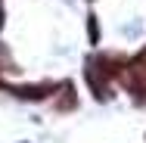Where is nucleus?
Returning a JSON list of instances; mask_svg holds the SVG:
<instances>
[{
	"mask_svg": "<svg viewBox=\"0 0 146 143\" xmlns=\"http://www.w3.org/2000/svg\"><path fill=\"white\" fill-rule=\"evenodd\" d=\"M87 34H90V44H96V41H100V22H96V16H90V22H87Z\"/></svg>",
	"mask_w": 146,
	"mask_h": 143,
	"instance_id": "39448f33",
	"label": "nucleus"
},
{
	"mask_svg": "<svg viewBox=\"0 0 146 143\" xmlns=\"http://www.w3.org/2000/svg\"><path fill=\"white\" fill-rule=\"evenodd\" d=\"M59 90H62V100H59L56 106L62 112H65V109H75V103H78V100H75V87L72 84H59Z\"/></svg>",
	"mask_w": 146,
	"mask_h": 143,
	"instance_id": "20e7f679",
	"label": "nucleus"
},
{
	"mask_svg": "<svg viewBox=\"0 0 146 143\" xmlns=\"http://www.w3.org/2000/svg\"><path fill=\"white\" fill-rule=\"evenodd\" d=\"M84 75H87V84H90V90L96 93V100H103V103H106V100L112 96V87H109L112 78H109V72L103 69V62H100V59H90Z\"/></svg>",
	"mask_w": 146,
	"mask_h": 143,
	"instance_id": "f03ea898",
	"label": "nucleus"
},
{
	"mask_svg": "<svg viewBox=\"0 0 146 143\" xmlns=\"http://www.w3.org/2000/svg\"><path fill=\"white\" fill-rule=\"evenodd\" d=\"M16 96H22V100H44V96H50L53 90H59V84H34V87H9Z\"/></svg>",
	"mask_w": 146,
	"mask_h": 143,
	"instance_id": "7ed1b4c3",
	"label": "nucleus"
},
{
	"mask_svg": "<svg viewBox=\"0 0 146 143\" xmlns=\"http://www.w3.org/2000/svg\"><path fill=\"white\" fill-rule=\"evenodd\" d=\"M0 28H3V0H0Z\"/></svg>",
	"mask_w": 146,
	"mask_h": 143,
	"instance_id": "423d86ee",
	"label": "nucleus"
},
{
	"mask_svg": "<svg viewBox=\"0 0 146 143\" xmlns=\"http://www.w3.org/2000/svg\"><path fill=\"white\" fill-rule=\"evenodd\" d=\"M121 81H124V87H127L137 100H146V56H143V53L124 65Z\"/></svg>",
	"mask_w": 146,
	"mask_h": 143,
	"instance_id": "f257e3e1",
	"label": "nucleus"
},
{
	"mask_svg": "<svg viewBox=\"0 0 146 143\" xmlns=\"http://www.w3.org/2000/svg\"><path fill=\"white\" fill-rule=\"evenodd\" d=\"M0 87H3V81H0Z\"/></svg>",
	"mask_w": 146,
	"mask_h": 143,
	"instance_id": "0eeeda50",
	"label": "nucleus"
}]
</instances>
